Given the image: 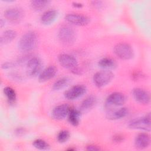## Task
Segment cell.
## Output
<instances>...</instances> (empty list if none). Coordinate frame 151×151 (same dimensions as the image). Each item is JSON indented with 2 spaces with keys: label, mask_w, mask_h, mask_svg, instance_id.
Instances as JSON below:
<instances>
[{
  "label": "cell",
  "mask_w": 151,
  "mask_h": 151,
  "mask_svg": "<svg viewBox=\"0 0 151 151\" xmlns=\"http://www.w3.org/2000/svg\"><path fill=\"white\" fill-rule=\"evenodd\" d=\"M58 60L60 64L63 67L73 70L78 67V62L76 58L68 54H61L58 55Z\"/></svg>",
  "instance_id": "9"
},
{
  "label": "cell",
  "mask_w": 151,
  "mask_h": 151,
  "mask_svg": "<svg viewBox=\"0 0 151 151\" xmlns=\"http://www.w3.org/2000/svg\"><path fill=\"white\" fill-rule=\"evenodd\" d=\"M98 65L102 68L108 70L114 68L116 66V62L110 57H104L99 61Z\"/></svg>",
  "instance_id": "21"
},
{
  "label": "cell",
  "mask_w": 151,
  "mask_h": 151,
  "mask_svg": "<svg viewBox=\"0 0 151 151\" xmlns=\"http://www.w3.org/2000/svg\"><path fill=\"white\" fill-rule=\"evenodd\" d=\"M97 102V99L94 96H89L87 97L81 104V109L83 110H87L92 108Z\"/></svg>",
  "instance_id": "22"
},
{
  "label": "cell",
  "mask_w": 151,
  "mask_h": 151,
  "mask_svg": "<svg viewBox=\"0 0 151 151\" xmlns=\"http://www.w3.org/2000/svg\"><path fill=\"white\" fill-rule=\"evenodd\" d=\"M41 61L37 57L29 58L27 63V73L28 76H34L41 70Z\"/></svg>",
  "instance_id": "11"
},
{
  "label": "cell",
  "mask_w": 151,
  "mask_h": 151,
  "mask_svg": "<svg viewBox=\"0 0 151 151\" xmlns=\"http://www.w3.org/2000/svg\"><path fill=\"white\" fill-rule=\"evenodd\" d=\"M50 2L46 0H33L31 1V6L34 10L41 11L45 8Z\"/></svg>",
  "instance_id": "23"
},
{
  "label": "cell",
  "mask_w": 151,
  "mask_h": 151,
  "mask_svg": "<svg viewBox=\"0 0 151 151\" xmlns=\"http://www.w3.org/2000/svg\"><path fill=\"white\" fill-rule=\"evenodd\" d=\"M87 91L86 87L82 84L74 86L68 89L64 93V97L66 99L73 100L82 96Z\"/></svg>",
  "instance_id": "8"
},
{
  "label": "cell",
  "mask_w": 151,
  "mask_h": 151,
  "mask_svg": "<svg viewBox=\"0 0 151 151\" xmlns=\"http://www.w3.org/2000/svg\"><path fill=\"white\" fill-rule=\"evenodd\" d=\"M70 137V133L69 131L67 130H63L59 132L57 134V140L59 143H63L66 142Z\"/></svg>",
  "instance_id": "26"
},
{
  "label": "cell",
  "mask_w": 151,
  "mask_h": 151,
  "mask_svg": "<svg viewBox=\"0 0 151 151\" xmlns=\"http://www.w3.org/2000/svg\"><path fill=\"white\" fill-rule=\"evenodd\" d=\"M92 3H93V5L95 6H98L99 7L100 6H101V4L102 3V2L101 1H93Z\"/></svg>",
  "instance_id": "31"
},
{
  "label": "cell",
  "mask_w": 151,
  "mask_h": 151,
  "mask_svg": "<svg viewBox=\"0 0 151 151\" xmlns=\"http://www.w3.org/2000/svg\"><path fill=\"white\" fill-rule=\"evenodd\" d=\"M25 132V130L23 128H18L17 130H16V134L18 135V136H21V135H22L24 134Z\"/></svg>",
  "instance_id": "28"
},
{
  "label": "cell",
  "mask_w": 151,
  "mask_h": 151,
  "mask_svg": "<svg viewBox=\"0 0 151 151\" xmlns=\"http://www.w3.org/2000/svg\"><path fill=\"white\" fill-rule=\"evenodd\" d=\"M17 33L13 29L5 31L1 36L0 42L1 44H6L12 41L17 37Z\"/></svg>",
  "instance_id": "17"
},
{
  "label": "cell",
  "mask_w": 151,
  "mask_h": 151,
  "mask_svg": "<svg viewBox=\"0 0 151 151\" xmlns=\"http://www.w3.org/2000/svg\"><path fill=\"white\" fill-rule=\"evenodd\" d=\"M128 126L131 129L143 130L150 132V114H146L144 117L135 119L130 121Z\"/></svg>",
  "instance_id": "5"
},
{
  "label": "cell",
  "mask_w": 151,
  "mask_h": 151,
  "mask_svg": "<svg viewBox=\"0 0 151 151\" xmlns=\"http://www.w3.org/2000/svg\"><path fill=\"white\" fill-rule=\"evenodd\" d=\"M65 19L68 23L78 26L86 25L90 21V18L87 16L76 13L67 14L65 16Z\"/></svg>",
  "instance_id": "7"
},
{
  "label": "cell",
  "mask_w": 151,
  "mask_h": 151,
  "mask_svg": "<svg viewBox=\"0 0 151 151\" xmlns=\"http://www.w3.org/2000/svg\"><path fill=\"white\" fill-rule=\"evenodd\" d=\"M69 78L68 77H62L58 79L52 85V89L54 90H60L65 87L69 83Z\"/></svg>",
  "instance_id": "24"
},
{
  "label": "cell",
  "mask_w": 151,
  "mask_h": 151,
  "mask_svg": "<svg viewBox=\"0 0 151 151\" xmlns=\"http://www.w3.org/2000/svg\"><path fill=\"white\" fill-rule=\"evenodd\" d=\"M32 145L34 147L39 150H48L50 148L48 143L41 139L35 140L32 143Z\"/></svg>",
  "instance_id": "25"
},
{
  "label": "cell",
  "mask_w": 151,
  "mask_h": 151,
  "mask_svg": "<svg viewBox=\"0 0 151 151\" xmlns=\"http://www.w3.org/2000/svg\"><path fill=\"white\" fill-rule=\"evenodd\" d=\"M114 74L108 70H104L96 72L93 77V83L97 87H103L108 84L113 78Z\"/></svg>",
  "instance_id": "3"
},
{
  "label": "cell",
  "mask_w": 151,
  "mask_h": 151,
  "mask_svg": "<svg viewBox=\"0 0 151 151\" xmlns=\"http://www.w3.org/2000/svg\"><path fill=\"white\" fill-rule=\"evenodd\" d=\"M37 42V34L32 31H28L23 34L18 41V48L22 52H29L35 47Z\"/></svg>",
  "instance_id": "1"
},
{
  "label": "cell",
  "mask_w": 151,
  "mask_h": 151,
  "mask_svg": "<svg viewBox=\"0 0 151 151\" xmlns=\"http://www.w3.org/2000/svg\"><path fill=\"white\" fill-rule=\"evenodd\" d=\"M81 113L79 110L71 109L68 115V120L69 123L74 126H77L80 123Z\"/></svg>",
  "instance_id": "18"
},
{
  "label": "cell",
  "mask_w": 151,
  "mask_h": 151,
  "mask_svg": "<svg viewBox=\"0 0 151 151\" xmlns=\"http://www.w3.org/2000/svg\"><path fill=\"white\" fill-rule=\"evenodd\" d=\"M126 101V96L120 92H114L109 95L106 99L107 106H119L123 105Z\"/></svg>",
  "instance_id": "12"
},
{
  "label": "cell",
  "mask_w": 151,
  "mask_h": 151,
  "mask_svg": "<svg viewBox=\"0 0 151 151\" xmlns=\"http://www.w3.org/2000/svg\"><path fill=\"white\" fill-rule=\"evenodd\" d=\"M3 91L6 98L8 103L9 104H15L17 100V94L15 90L11 87L7 86L4 87Z\"/></svg>",
  "instance_id": "19"
},
{
  "label": "cell",
  "mask_w": 151,
  "mask_h": 151,
  "mask_svg": "<svg viewBox=\"0 0 151 151\" xmlns=\"http://www.w3.org/2000/svg\"><path fill=\"white\" fill-rule=\"evenodd\" d=\"M57 69L54 65H50L44 69L38 76V80L40 82H45L52 78L56 74Z\"/></svg>",
  "instance_id": "15"
},
{
  "label": "cell",
  "mask_w": 151,
  "mask_h": 151,
  "mask_svg": "<svg viewBox=\"0 0 151 151\" xmlns=\"http://www.w3.org/2000/svg\"><path fill=\"white\" fill-rule=\"evenodd\" d=\"M58 37L62 43L70 45L76 41V34L72 28L68 26H63L59 29Z\"/></svg>",
  "instance_id": "4"
},
{
  "label": "cell",
  "mask_w": 151,
  "mask_h": 151,
  "mask_svg": "<svg viewBox=\"0 0 151 151\" xmlns=\"http://www.w3.org/2000/svg\"><path fill=\"white\" fill-rule=\"evenodd\" d=\"M113 140L116 142H121L123 140V137L122 136H120V134H117L116 136H114Z\"/></svg>",
  "instance_id": "29"
},
{
  "label": "cell",
  "mask_w": 151,
  "mask_h": 151,
  "mask_svg": "<svg viewBox=\"0 0 151 151\" xmlns=\"http://www.w3.org/2000/svg\"><path fill=\"white\" fill-rule=\"evenodd\" d=\"M132 95L134 100L142 104H147L150 103V97L149 93L141 88H135L133 90Z\"/></svg>",
  "instance_id": "13"
},
{
  "label": "cell",
  "mask_w": 151,
  "mask_h": 151,
  "mask_svg": "<svg viewBox=\"0 0 151 151\" xmlns=\"http://www.w3.org/2000/svg\"><path fill=\"white\" fill-rule=\"evenodd\" d=\"M129 110L126 107H122L119 110H116L111 113H109V118L112 120H117L125 117L127 116Z\"/></svg>",
  "instance_id": "20"
},
{
  "label": "cell",
  "mask_w": 151,
  "mask_h": 151,
  "mask_svg": "<svg viewBox=\"0 0 151 151\" xmlns=\"http://www.w3.org/2000/svg\"><path fill=\"white\" fill-rule=\"evenodd\" d=\"M114 53L119 58L124 60L132 59L134 56L132 47L127 43L120 42L117 44L113 49Z\"/></svg>",
  "instance_id": "2"
},
{
  "label": "cell",
  "mask_w": 151,
  "mask_h": 151,
  "mask_svg": "<svg viewBox=\"0 0 151 151\" xmlns=\"http://www.w3.org/2000/svg\"><path fill=\"white\" fill-rule=\"evenodd\" d=\"M150 143V136L146 133L138 134L134 139L135 146L140 149L147 148Z\"/></svg>",
  "instance_id": "14"
},
{
  "label": "cell",
  "mask_w": 151,
  "mask_h": 151,
  "mask_svg": "<svg viewBox=\"0 0 151 151\" xmlns=\"http://www.w3.org/2000/svg\"><path fill=\"white\" fill-rule=\"evenodd\" d=\"M73 5L76 8H81L83 6L82 4H81L80 2H73Z\"/></svg>",
  "instance_id": "30"
},
{
  "label": "cell",
  "mask_w": 151,
  "mask_h": 151,
  "mask_svg": "<svg viewBox=\"0 0 151 151\" xmlns=\"http://www.w3.org/2000/svg\"><path fill=\"white\" fill-rule=\"evenodd\" d=\"M57 11L54 9H49L45 11L40 17V21L44 25L51 24L57 17Z\"/></svg>",
  "instance_id": "16"
},
{
  "label": "cell",
  "mask_w": 151,
  "mask_h": 151,
  "mask_svg": "<svg viewBox=\"0 0 151 151\" xmlns=\"http://www.w3.org/2000/svg\"><path fill=\"white\" fill-rule=\"evenodd\" d=\"M24 15L23 10L19 7H11L6 9L4 12L5 18L11 23H19Z\"/></svg>",
  "instance_id": "6"
},
{
  "label": "cell",
  "mask_w": 151,
  "mask_h": 151,
  "mask_svg": "<svg viewBox=\"0 0 151 151\" xmlns=\"http://www.w3.org/2000/svg\"><path fill=\"white\" fill-rule=\"evenodd\" d=\"M71 110V107L67 104H61L55 107L51 111V117L52 119L60 120L68 116Z\"/></svg>",
  "instance_id": "10"
},
{
  "label": "cell",
  "mask_w": 151,
  "mask_h": 151,
  "mask_svg": "<svg viewBox=\"0 0 151 151\" xmlns=\"http://www.w3.org/2000/svg\"><path fill=\"white\" fill-rule=\"evenodd\" d=\"M86 149L88 151H98L100 150V148L97 146L94 145H90L87 146Z\"/></svg>",
  "instance_id": "27"
}]
</instances>
